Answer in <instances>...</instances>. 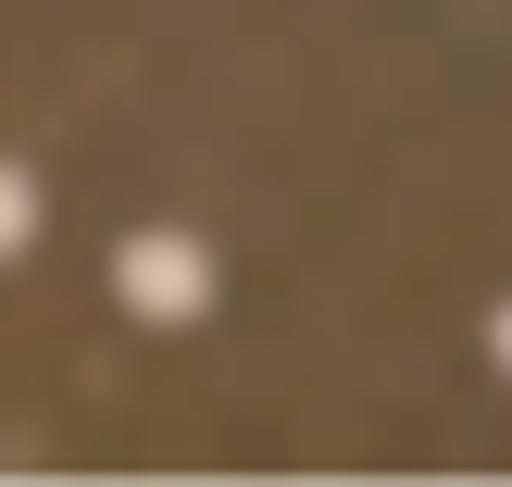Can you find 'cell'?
I'll return each mask as SVG.
<instances>
[{
  "label": "cell",
  "instance_id": "cell-1",
  "mask_svg": "<svg viewBox=\"0 0 512 487\" xmlns=\"http://www.w3.org/2000/svg\"><path fill=\"white\" fill-rule=\"evenodd\" d=\"M125 313H150V325L213 313V250L200 238H125Z\"/></svg>",
  "mask_w": 512,
  "mask_h": 487
},
{
  "label": "cell",
  "instance_id": "cell-2",
  "mask_svg": "<svg viewBox=\"0 0 512 487\" xmlns=\"http://www.w3.org/2000/svg\"><path fill=\"white\" fill-rule=\"evenodd\" d=\"M25 238H38V188H25V175L13 163H0V263H13V250Z\"/></svg>",
  "mask_w": 512,
  "mask_h": 487
},
{
  "label": "cell",
  "instance_id": "cell-3",
  "mask_svg": "<svg viewBox=\"0 0 512 487\" xmlns=\"http://www.w3.org/2000/svg\"><path fill=\"white\" fill-rule=\"evenodd\" d=\"M488 350H500V363H512V313H500V325H488Z\"/></svg>",
  "mask_w": 512,
  "mask_h": 487
}]
</instances>
